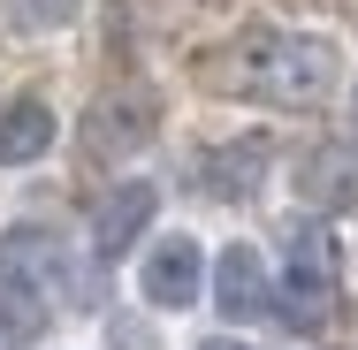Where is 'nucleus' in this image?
<instances>
[{"label":"nucleus","instance_id":"20e7f679","mask_svg":"<svg viewBox=\"0 0 358 350\" xmlns=\"http://www.w3.org/2000/svg\"><path fill=\"white\" fill-rule=\"evenodd\" d=\"M160 130V99L138 92V84H122V92H107L99 107H92V122H84V138L92 152H107V160H122V152H145Z\"/></svg>","mask_w":358,"mask_h":350},{"label":"nucleus","instance_id":"9d476101","mask_svg":"<svg viewBox=\"0 0 358 350\" xmlns=\"http://www.w3.org/2000/svg\"><path fill=\"white\" fill-rule=\"evenodd\" d=\"M15 8H23V23H31V31H62V23H76V8H84V0H15Z\"/></svg>","mask_w":358,"mask_h":350},{"label":"nucleus","instance_id":"423d86ee","mask_svg":"<svg viewBox=\"0 0 358 350\" xmlns=\"http://www.w3.org/2000/svg\"><path fill=\"white\" fill-rule=\"evenodd\" d=\"M152 213H160V191H152V183H115V191H107V206H99V221H92V244H99L107 259H115V251H130V244L145 236V221H152Z\"/></svg>","mask_w":358,"mask_h":350},{"label":"nucleus","instance_id":"0eeeda50","mask_svg":"<svg viewBox=\"0 0 358 350\" xmlns=\"http://www.w3.org/2000/svg\"><path fill=\"white\" fill-rule=\"evenodd\" d=\"M54 152V107L46 99H8L0 107V168H31Z\"/></svg>","mask_w":358,"mask_h":350},{"label":"nucleus","instance_id":"39448f33","mask_svg":"<svg viewBox=\"0 0 358 350\" xmlns=\"http://www.w3.org/2000/svg\"><path fill=\"white\" fill-rule=\"evenodd\" d=\"M214 305L229 320H259L267 305H275V289H267V259L252 251V244H229L214 259Z\"/></svg>","mask_w":358,"mask_h":350},{"label":"nucleus","instance_id":"7ed1b4c3","mask_svg":"<svg viewBox=\"0 0 358 350\" xmlns=\"http://www.w3.org/2000/svg\"><path fill=\"white\" fill-rule=\"evenodd\" d=\"M199 289H206V251H199V236H160V244L145 251L138 297L152 312H183V305H199Z\"/></svg>","mask_w":358,"mask_h":350},{"label":"nucleus","instance_id":"1a4fd4ad","mask_svg":"<svg viewBox=\"0 0 358 350\" xmlns=\"http://www.w3.org/2000/svg\"><path fill=\"white\" fill-rule=\"evenodd\" d=\"M8 282H15V289L62 282V244H54L46 228H15V236H8Z\"/></svg>","mask_w":358,"mask_h":350},{"label":"nucleus","instance_id":"f257e3e1","mask_svg":"<svg viewBox=\"0 0 358 350\" xmlns=\"http://www.w3.org/2000/svg\"><path fill=\"white\" fill-rule=\"evenodd\" d=\"M221 69H229L221 84H236V92H252V99L320 107V99L343 84V54H336V38H320V31H252V38L229 46Z\"/></svg>","mask_w":358,"mask_h":350},{"label":"nucleus","instance_id":"6e6552de","mask_svg":"<svg viewBox=\"0 0 358 350\" xmlns=\"http://www.w3.org/2000/svg\"><path fill=\"white\" fill-rule=\"evenodd\" d=\"M259 168H267V145L236 138V145H214V152L199 160V183H206L214 198H244V191L259 183Z\"/></svg>","mask_w":358,"mask_h":350},{"label":"nucleus","instance_id":"f03ea898","mask_svg":"<svg viewBox=\"0 0 358 350\" xmlns=\"http://www.w3.org/2000/svg\"><path fill=\"white\" fill-rule=\"evenodd\" d=\"M336 312V259H328V228H297L289 236V267H282V320L289 328H328Z\"/></svg>","mask_w":358,"mask_h":350},{"label":"nucleus","instance_id":"9b49d317","mask_svg":"<svg viewBox=\"0 0 358 350\" xmlns=\"http://www.w3.org/2000/svg\"><path fill=\"white\" fill-rule=\"evenodd\" d=\"M199 350H252V343H236V335H214V343H199Z\"/></svg>","mask_w":358,"mask_h":350}]
</instances>
